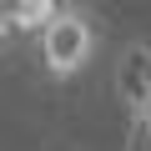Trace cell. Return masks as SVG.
I'll return each instance as SVG.
<instances>
[{
	"mask_svg": "<svg viewBox=\"0 0 151 151\" xmlns=\"http://www.w3.org/2000/svg\"><path fill=\"white\" fill-rule=\"evenodd\" d=\"M96 60V25L86 10H55L40 25V70L50 81H76Z\"/></svg>",
	"mask_w": 151,
	"mask_h": 151,
	"instance_id": "obj_1",
	"label": "cell"
},
{
	"mask_svg": "<svg viewBox=\"0 0 151 151\" xmlns=\"http://www.w3.org/2000/svg\"><path fill=\"white\" fill-rule=\"evenodd\" d=\"M136 81H141V91H146V101H151V50H126L121 55V65H116V91H121V101H131L136 96Z\"/></svg>",
	"mask_w": 151,
	"mask_h": 151,
	"instance_id": "obj_2",
	"label": "cell"
}]
</instances>
